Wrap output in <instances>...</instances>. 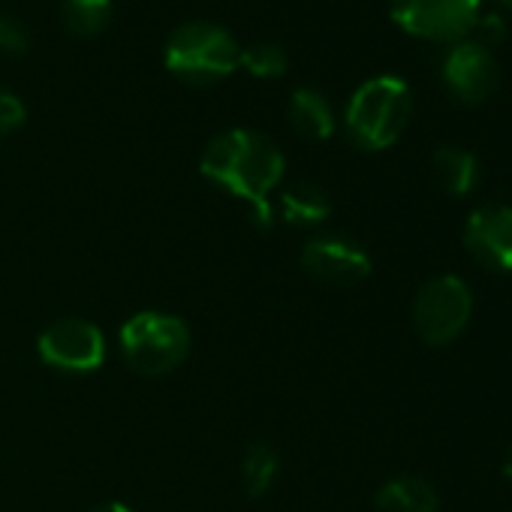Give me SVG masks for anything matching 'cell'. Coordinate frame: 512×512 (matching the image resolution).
Returning a JSON list of instances; mask_svg holds the SVG:
<instances>
[{
    "label": "cell",
    "mask_w": 512,
    "mask_h": 512,
    "mask_svg": "<svg viewBox=\"0 0 512 512\" xmlns=\"http://www.w3.org/2000/svg\"><path fill=\"white\" fill-rule=\"evenodd\" d=\"M199 169L208 181L223 187L226 193L253 205V217L263 229L272 226L269 193L281 184L287 160L284 151L256 130H226L214 136L199 160Z\"/></svg>",
    "instance_id": "obj_1"
},
{
    "label": "cell",
    "mask_w": 512,
    "mask_h": 512,
    "mask_svg": "<svg viewBox=\"0 0 512 512\" xmlns=\"http://www.w3.org/2000/svg\"><path fill=\"white\" fill-rule=\"evenodd\" d=\"M413 97L404 79L398 76H374L356 88L347 103V133L365 151H383L401 139L410 124Z\"/></svg>",
    "instance_id": "obj_2"
},
{
    "label": "cell",
    "mask_w": 512,
    "mask_h": 512,
    "mask_svg": "<svg viewBox=\"0 0 512 512\" xmlns=\"http://www.w3.org/2000/svg\"><path fill=\"white\" fill-rule=\"evenodd\" d=\"M238 43L211 22H184L166 37L163 61L172 76L190 85H214L238 67Z\"/></svg>",
    "instance_id": "obj_3"
},
{
    "label": "cell",
    "mask_w": 512,
    "mask_h": 512,
    "mask_svg": "<svg viewBox=\"0 0 512 512\" xmlns=\"http://www.w3.org/2000/svg\"><path fill=\"white\" fill-rule=\"evenodd\" d=\"M121 353L136 374H172L190 353V329L181 317L163 311L133 314L121 326Z\"/></svg>",
    "instance_id": "obj_4"
},
{
    "label": "cell",
    "mask_w": 512,
    "mask_h": 512,
    "mask_svg": "<svg viewBox=\"0 0 512 512\" xmlns=\"http://www.w3.org/2000/svg\"><path fill=\"white\" fill-rule=\"evenodd\" d=\"M473 296L458 275H440L419 287L413 299V326L428 347L452 344L470 323Z\"/></svg>",
    "instance_id": "obj_5"
},
{
    "label": "cell",
    "mask_w": 512,
    "mask_h": 512,
    "mask_svg": "<svg viewBox=\"0 0 512 512\" xmlns=\"http://www.w3.org/2000/svg\"><path fill=\"white\" fill-rule=\"evenodd\" d=\"M479 4L482 0H389V10L395 25L413 37L458 43L476 28Z\"/></svg>",
    "instance_id": "obj_6"
},
{
    "label": "cell",
    "mask_w": 512,
    "mask_h": 512,
    "mask_svg": "<svg viewBox=\"0 0 512 512\" xmlns=\"http://www.w3.org/2000/svg\"><path fill=\"white\" fill-rule=\"evenodd\" d=\"M37 356L67 374H91L106 359V335L82 317H64L46 326L37 338Z\"/></svg>",
    "instance_id": "obj_7"
},
{
    "label": "cell",
    "mask_w": 512,
    "mask_h": 512,
    "mask_svg": "<svg viewBox=\"0 0 512 512\" xmlns=\"http://www.w3.org/2000/svg\"><path fill=\"white\" fill-rule=\"evenodd\" d=\"M302 269L329 287H356L371 275V256L350 238H311L302 250Z\"/></svg>",
    "instance_id": "obj_8"
},
{
    "label": "cell",
    "mask_w": 512,
    "mask_h": 512,
    "mask_svg": "<svg viewBox=\"0 0 512 512\" xmlns=\"http://www.w3.org/2000/svg\"><path fill=\"white\" fill-rule=\"evenodd\" d=\"M464 247L491 272H512V208L482 205L464 223Z\"/></svg>",
    "instance_id": "obj_9"
},
{
    "label": "cell",
    "mask_w": 512,
    "mask_h": 512,
    "mask_svg": "<svg viewBox=\"0 0 512 512\" xmlns=\"http://www.w3.org/2000/svg\"><path fill=\"white\" fill-rule=\"evenodd\" d=\"M443 82L461 103H482L494 94L500 73L485 43L458 40L443 58Z\"/></svg>",
    "instance_id": "obj_10"
},
{
    "label": "cell",
    "mask_w": 512,
    "mask_h": 512,
    "mask_svg": "<svg viewBox=\"0 0 512 512\" xmlns=\"http://www.w3.org/2000/svg\"><path fill=\"white\" fill-rule=\"evenodd\" d=\"M374 506L377 512H437L440 497L434 485L419 476H395L380 485Z\"/></svg>",
    "instance_id": "obj_11"
},
{
    "label": "cell",
    "mask_w": 512,
    "mask_h": 512,
    "mask_svg": "<svg viewBox=\"0 0 512 512\" xmlns=\"http://www.w3.org/2000/svg\"><path fill=\"white\" fill-rule=\"evenodd\" d=\"M290 121L299 136L323 142L335 133V112L317 88H299L290 97Z\"/></svg>",
    "instance_id": "obj_12"
},
{
    "label": "cell",
    "mask_w": 512,
    "mask_h": 512,
    "mask_svg": "<svg viewBox=\"0 0 512 512\" xmlns=\"http://www.w3.org/2000/svg\"><path fill=\"white\" fill-rule=\"evenodd\" d=\"M434 181L449 196H467L479 181V160L464 148H437L431 157Z\"/></svg>",
    "instance_id": "obj_13"
},
{
    "label": "cell",
    "mask_w": 512,
    "mask_h": 512,
    "mask_svg": "<svg viewBox=\"0 0 512 512\" xmlns=\"http://www.w3.org/2000/svg\"><path fill=\"white\" fill-rule=\"evenodd\" d=\"M281 214L293 226H317L332 214V199L323 187H317L311 181H299L284 190Z\"/></svg>",
    "instance_id": "obj_14"
},
{
    "label": "cell",
    "mask_w": 512,
    "mask_h": 512,
    "mask_svg": "<svg viewBox=\"0 0 512 512\" xmlns=\"http://www.w3.org/2000/svg\"><path fill=\"white\" fill-rule=\"evenodd\" d=\"M281 473V458H278V449L269 446V443H250L244 458H241V485H244V494L260 500L272 491L275 479Z\"/></svg>",
    "instance_id": "obj_15"
},
{
    "label": "cell",
    "mask_w": 512,
    "mask_h": 512,
    "mask_svg": "<svg viewBox=\"0 0 512 512\" xmlns=\"http://www.w3.org/2000/svg\"><path fill=\"white\" fill-rule=\"evenodd\" d=\"M112 13H115L112 0H64L61 4V22L73 37H94L106 31Z\"/></svg>",
    "instance_id": "obj_16"
},
{
    "label": "cell",
    "mask_w": 512,
    "mask_h": 512,
    "mask_svg": "<svg viewBox=\"0 0 512 512\" xmlns=\"http://www.w3.org/2000/svg\"><path fill=\"white\" fill-rule=\"evenodd\" d=\"M238 67H244L256 79H278L287 70V52L281 43L272 40L250 43L238 52Z\"/></svg>",
    "instance_id": "obj_17"
},
{
    "label": "cell",
    "mask_w": 512,
    "mask_h": 512,
    "mask_svg": "<svg viewBox=\"0 0 512 512\" xmlns=\"http://www.w3.org/2000/svg\"><path fill=\"white\" fill-rule=\"evenodd\" d=\"M0 49L10 52V55H22L31 49V31L22 19L10 16V13H0Z\"/></svg>",
    "instance_id": "obj_18"
},
{
    "label": "cell",
    "mask_w": 512,
    "mask_h": 512,
    "mask_svg": "<svg viewBox=\"0 0 512 512\" xmlns=\"http://www.w3.org/2000/svg\"><path fill=\"white\" fill-rule=\"evenodd\" d=\"M25 118H28L25 103H22L13 91L0 88V136L19 130V127L25 124Z\"/></svg>",
    "instance_id": "obj_19"
},
{
    "label": "cell",
    "mask_w": 512,
    "mask_h": 512,
    "mask_svg": "<svg viewBox=\"0 0 512 512\" xmlns=\"http://www.w3.org/2000/svg\"><path fill=\"white\" fill-rule=\"evenodd\" d=\"M88 512H133V509H130L127 503H115V500H112V503H100V506H94V509H88Z\"/></svg>",
    "instance_id": "obj_20"
},
{
    "label": "cell",
    "mask_w": 512,
    "mask_h": 512,
    "mask_svg": "<svg viewBox=\"0 0 512 512\" xmlns=\"http://www.w3.org/2000/svg\"><path fill=\"white\" fill-rule=\"evenodd\" d=\"M503 473H506V479H512V446H509V452L503 455Z\"/></svg>",
    "instance_id": "obj_21"
},
{
    "label": "cell",
    "mask_w": 512,
    "mask_h": 512,
    "mask_svg": "<svg viewBox=\"0 0 512 512\" xmlns=\"http://www.w3.org/2000/svg\"><path fill=\"white\" fill-rule=\"evenodd\" d=\"M506 4H509V10H512V0H506Z\"/></svg>",
    "instance_id": "obj_22"
}]
</instances>
